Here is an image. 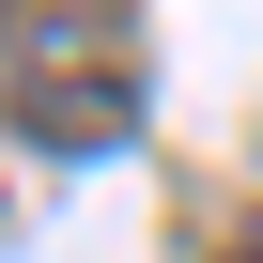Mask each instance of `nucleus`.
Segmentation results:
<instances>
[{
  "label": "nucleus",
  "instance_id": "f257e3e1",
  "mask_svg": "<svg viewBox=\"0 0 263 263\" xmlns=\"http://www.w3.org/2000/svg\"><path fill=\"white\" fill-rule=\"evenodd\" d=\"M0 93H16V124H31V140H62V155L140 140V16H108V0L0 16Z\"/></svg>",
  "mask_w": 263,
  "mask_h": 263
},
{
  "label": "nucleus",
  "instance_id": "f03ea898",
  "mask_svg": "<svg viewBox=\"0 0 263 263\" xmlns=\"http://www.w3.org/2000/svg\"><path fill=\"white\" fill-rule=\"evenodd\" d=\"M232 263H263V248H232Z\"/></svg>",
  "mask_w": 263,
  "mask_h": 263
}]
</instances>
